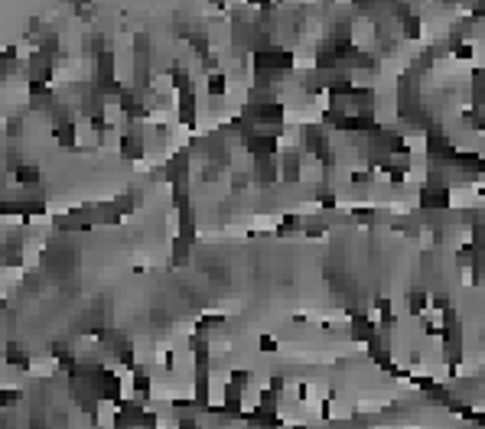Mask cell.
Returning a JSON list of instances; mask_svg holds the SVG:
<instances>
[{"instance_id":"6da1fadb","label":"cell","mask_w":485,"mask_h":429,"mask_svg":"<svg viewBox=\"0 0 485 429\" xmlns=\"http://www.w3.org/2000/svg\"><path fill=\"white\" fill-rule=\"evenodd\" d=\"M117 153H121L127 163H137V159L147 157V137H143V127H131V131H124L121 140H117Z\"/></svg>"},{"instance_id":"7a4b0ae2","label":"cell","mask_w":485,"mask_h":429,"mask_svg":"<svg viewBox=\"0 0 485 429\" xmlns=\"http://www.w3.org/2000/svg\"><path fill=\"white\" fill-rule=\"evenodd\" d=\"M247 176L254 179L257 186H274L280 179V169H277V157H261V159H251V173Z\"/></svg>"},{"instance_id":"3957f363","label":"cell","mask_w":485,"mask_h":429,"mask_svg":"<svg viewBox=\"0 0 485 429\" xmlns=\"http://www.w3.org/2000/svg\"><path fill=\"white\" fill-rule=\"evenodd\" d=\"M176 114H180V124L192 127V124H196V114H199V94H196V92H180Z\"/></svg>"},{"instance_id":"277c9868","label":"cell","mask_w":485,"mask_h":429,"mask_svg":"<svg viewBox=\"0 0 485 429\" xmlns=\"http://www.w3.org/2000/svg\"><path fill=\"white\" fill-rule=\"evenodd\" d=\"M52 143H59L62 150H72L78 143V124L75 121L52 124Z\"/></svg>"},{"instance_id":"5b68a950","label":"cell","mask_w":485,"mask_h":429,"mask_svg":"<svg viewBox=\"0 0 485 429\" xmlns=\"http://www.w3.org/2000/svg\"><path fill=\"white\" fill-rule=\"evenodd\" d=\"M13 173V182H20V186H39L43 182V173H39L36 163H20L17 169H10Z\"/></svg>"},{"instance_id":"8992f818","label":"cell","mask_w":485,"mask_h":429,"mask_svg":"<svg viewBox=\"0 0 485 429\" xmlns=\"http://www.w3.org/2000/svg\"><path fill=\"white\" fill-rule=\"evenodd\" d=\"M3 361H7L10 368H17V371H29V355L20 342H10L7 351H3Z\"/></svg>"},{"instance_id":"52a82bcc","label":"cell","mask_w":485,"mask_h":429,"mask_svg":"<svg viewBox=\"0 0 485 429\" xmlns=\"http://www.w3.org/2000/svg\"><path fill=\"white\" fill-rule=\"evenodd\" d=\"M27 400V393L20 391V387H0V410H13V407H20V403Z\"/></svg>"},{"instance_id":"ba28073f","label":"cell","mask_w":485,"mask_h":429,"mask_svg":"<svg viewBox=\"0 0 485 429\" xmlns=\"http://www.w3.org/2000/svg\"><path fill=\"white\" fill-rule=\"evenodd\" d=\"M205 88H209L212 98H222V94L229 92V75H225V72H212V75H205Z\"/></svg>"},{"instance_id":"9c48e42d","label":"cell","mask_w":485,"mask_h":429,"mask_svg":"<svg viewBox=\"0 0 485 429\" xmlns=\"http://www.w3.org/2000/svg\"><path fill=\"white\" fill-rule=\"evenodd\" d=\"M189 251L182 241H173V267H182V263H189Z\"/></svg>"},{"instance_id":"30bf717a","label":"cell","mask_w":485,"mask_h":429,"mask_svg":"<svg viewBox=\"0 0 485 429\" xmlns=\"http://www.w3.org/2000/svg\"><path fill=\"white\" fill-rule=\"evenodd\" d=\"M257 348L270 355V351H277V338H270V335H261V342H257Z\"/></svg>"},{"instance_id":"8fae6325","label":"cell","mask_w":485,"mask_h":429,"mask_svg":"<svg viewBox=\"0 0 485 429\" xmlns=\"http://www.w3.org/2000/svg\"><path fill=\"white\" fill-rule=\"evenodd\" d=\"M176 429H202V426H199V420H196V416H180Z\"/></svg>"},{"instance_id":"7c38bea8","label":"cell","mask_w":485,"mask_h":429,"mask_svg":"<svg viewBox=\"0 0 485 429\" xmlns=\"http://www.w3.org/2000/svg\"><path fill=\"white\" fill-rule=\"evenodd\" d=\"M3 309H7V296H0V312H3Z\"/></svg>"}]
</instances>
